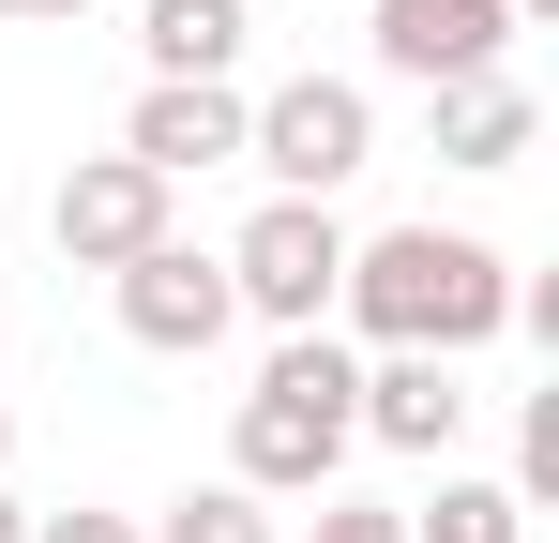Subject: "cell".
<instances>
[{
    "label": "cell",
    "mask_w": 559,
    "mask_h": 543,
    "mask_svg": "<svg viewBox=\"0 0 559 543\" xmlns=\"http://www.w3.org/2000/svg\"><path fill=\"white\" fill-rule=\"evenodd\" d=\"M318 543H408L393 498H318Z\"/></svg>",
    "instance_id": "9a60e30c"
},
{
    "label": "cell",
    "mask_w": 559,
    "mask_h": 543,
    "mask_svg": "<svg viewBox=\"0 0 559 543\" xmlns=\"http://www.w3.org/2000/svg\"><path fill=\"white\" fill-rule=\"evenodd\" d=\"M121 152H136L152 181L242 167V76H152V90H136V121H121Z\"/></svg>",
    "instance_id": "ba28073f"
},
{
    "label": "cell",
    "mask_w": 559,
    "mask_h": 543,
    "mask_svg": "<svg viewBox=\"0 0 559 543\" xmlns=\"http://www.w3.org/2000/svg\"><path fill=\"white\" fill-rule=\"evenodd\" d=\"M136 543H273V498H258V483H182Z\"/></svg>",
    "instance_id": "4fadbf2b"
},
{
    "label": "cell",
    "mask_w": 559,
    "mask_h": 543,
    "mask_svg": "<svg viewBox=\"0 0 559 543\" xmlns=\"http://www.w3.org/2000/svg\"><path fill=\"white\" fill-rule=\"evenodd\" d=\"M0 15H15V0H0Z\"/></svg>",
    "instance_id": "44dd1931"
},
{
    "label": "cell",
    "mask_w": 559,
    "mask_h": 543,
    "mask_svg": "<svg viewBox=\"0 0 559 543\" xmlns=\"http://www.w3.org/2000/svg\"><path fill=\"white\" fill-rule=\"evenodd\" d=\"M514 0H378L364 15V46H378V76H408V90H454V76H499L514 61Z\"/></svg>",
    "instance_id": "52a82bcc"
},
{
    "label": "cell",
    "mask_w": 559,
    "mask_h": 543,
    "mask_svg": "<svg viewBox=\"0 0 559 543\" xmlns=\"http://www.w3.org/2000/svg\"><path fill=\"white\" fill-rule=\"evenodd\" d=\"M408 543H530V498H514V483H468V468H439V498L408 514Z\"/></svg>",
    "instance_id": "7c38bea8"
},
{
    "label": "cell",
    "mask_w": 559,
    "mask_h": 543,
    "mask_svg": "<svg viewBox=\"0 0 559 543\" xmlns=\"http://www.w3.org/2000/svg\"><path fill=\"white\" fill-rule=\"evenodd\" d=\"M514 15H559V0H514Z\"/></svg>",
    "instance_id": "ffe728a7"
},
{
    "label": "cell",
    "mask_w": 559,
    "mask_h": 543,
    "mask_svg": "<svg viewBox=\"0 0 559 543\" xmlns=\"http://www.w3.org/2000/svg\"><path fill=\"white\" fill-rule=\"evenodd\" d=\"M31 543H136V514H92L76 498V514H31Z\"/></svg>",
    "instance_id": "2e32d148"
},
{
    "label": "cell",
    "mask_w": 559,
    "mask_h": 543,
    "mask_svg": "<svg viewBox=\"0 0 559 543\" xmlns=\"http://www.w3.org/2000/svg\"><path fill=\"white\" fill-rule=\"evenodd\" d=\"M424 106H439V167H468V181L530 167V136H545V106L514 76H454V90H424Z\"/></svg>",
    "instance_id": "30bf717a"
},
{
    "label": "cell",
    "mask_w": 559,
    "mask_h": 543,
    "mask_svg": "<svg viewBox=\"0 0 559 543\" xmlns=\"http://www.w3.org/2000/svg\"><path fill=\"white\" fill-rule=\"evenodd\" d=\"M15 15H46V31H76V15H92V0H15Z\"/></svg>",
    "instance_id": "e0dca14e"
},
{
    "label": "cell",
    "mask_w": 559,
    "mask_h": 543,
    "mask_svg": "<svg viewBox=\"0 0 559 543\" xmlns=\"http://www.w3.org/2000/svg\"><path fill=\"white\" fill-rule=\"evenodd\" d=\"M106 302H121V333H136L152 362H212L227 333H242V302H227V257H197L182 227H167L152 257H121V272H106Z\"/></svg>",
    "instance_id": "5b68a950"
},
{
    "label": "cell",
    "mask_w": 559,
    "mask_h": 543,
    "mask_svg": "<svg viewBox=\"0 0 559 543\" xmlns=\"http://www.w3.org/2000/svg\"><path fill=\"white\" fill-rule=\"evenodd\" d=\"M333 317L364 333V348H499L514 333V257L484 242V227H378L348 242V287H333Z\"/></svg>",
    "instance_id": "6da1fadb"
},
{
    "label": "cell",
    "mask_w": 559,
    "mask_h": 543,
    "mask_svg": "<svg viewBox=\"0 0 559 543\" xmlns=\"http://www.w3.org/2000/svg\"><path fill=\"white\" fill-rule=\"evenodd\" d=\"M242 167H273V196H348L378 167V90L364 76H287L242 106Z\"/></svg>",
    "instance_id": "3957f363"
},
{
    "label": "cell",
    "mask_w": 559,
    "mask_h": 543,
    "mask_svg": "<svg viewBox=\"0 0 559 543\" xmlns=\"http://www.w3.org/2000/svg\"><path fill=\"white\" fill-rule=\"evenodd\" d=\"M468 408H484V393H468V362H439V348H378L364 362V438L378 452H439V468H454Z\"/></svg>",
    "instance_id": "9c48e42d"
},
{
    "label": "cell",
    "mask_w": 559,
    "mask_h": 543,
    "mask_svg": "<svg viewBox=\"0 0 559 543\" xmlns=\"http://www.w3.org/2000/svg\"><path fill=\"white\" fill-rule=\"evenodd\" d=\"M167 196H182V181H152L136 152H76L61 196H46V242H61L76 272H121V257H152V242H167Z\"/></svg>",
    "instance_id": "8992f818"
},
{
    "label": "cell",
    "mask_w": 559,
    "mask_h": 543,
    "mask_svg": "<svg viewBox=\"0 0 559 543\" xmlns=\"http://www.w3.org/2000/svg\"><path fill=\"white\" fill-rule=\"evenodd\" d=\"M348 452H364V362L333 348V333H273L242 423H227V483H258V498H333Z\"/></svg>",
    "instance_id": "7a4b0ae2"
},
{
    "label": "cell",
    "mask_w": 559,
    "mask_h": 543,
    "mask_svg": "<svg viewBox=\"0 0 559 543\" xmlns=\"http://www.w3.org/2000/svg\"><path fill=\"white\" fill-rule=\"evenodd\" d=\"M514 498H559V393H530V423H514Z\"/></svg>",
    "instance_id": "5bb4252c"
},
{
    "label": "cell",
    "mask_w": 559,
    "mask_h": 543,
    "mask_svg": "<svg viewBox=\"0 0 559 543\" xmlns=\"http://www.w3.org/2000/svg\"><path fill=\"white\" fill-rule=\"evenodd\" d=\"M0 452H15V408H0Z\"/></svg>",
    "instance_id": "d6986e66"
},
{
    "label": "cell",
    "mask_w": 559,
    "mask_h": 543,
    "mask_svg": "<svg viewBox=\"0 0 559 543\" xmlns=\"http://www.w3.org/2000/svg\"><path fill=\"white\" fill-rule=\"evenodd\" d=\"M242 0H152L136 15V46H152V76H242Z\"/></svg>",
    "instance_id": "8fae6325"
},
{
    "label": "cell",
    "mask_w": 559,
    "mask_h": 543,
    "mask_svg": "<svg viewBox=\"0 0 559 543\" xmlns=\"http://www.w3.org/2000/svg\"><path fill=\"white\" fill-rule=\"evenodd\" d=\"M333 287H348V227H333V196H258L242 242H227V302L273 317V333H333Z\"/></svg>",
    "instance_id": "277c9868"
},
{
    "label": "cell",
    "mask_w": 559,
    "mask_h": 543,
    "mask_svg": "<svg viewBox=\"0 0 559 543\" xmlns=\"http://www.w3.org/2000/svg\"><path fill=\"white\" fill-rule=\"evenodd\" d=\"M0 543H31V514H15V498H0Z\"/></svg>",
    "instance_id": "ac0fdd59"
}]
</instances>
